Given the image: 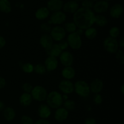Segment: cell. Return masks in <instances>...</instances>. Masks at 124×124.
<instances>
[{"label": "cell", "mask_w": 124, "mask_h": 124, "mask_svg": "<svg viewBox=\"0 0 124 124\" xmlns=\"http://www.w3.org/2000/svg\"><path fill=\"white\" fill-rule=\"evenodd\" d=\"M58 65V60L56 57L48 56L45 60V67L48 71H53L55 70Z\"/></svg>", "instance_id": "7c38bea8"}, {"label": "cell", "mask_w": 124, "mask_h": 124, "mask_svg": "<svg viewBox=\"0 0 124 124\" xmlns=\"http://www.w3.org/2000/svg\"><path fill=\"white\" fill-rule=\"evenodd\" d=\"M116 58L118 60L119 63L123 64L124 63V55L122 50H117L116 52Z\"/></svg>", "instance_id": "e575fe53"}, {"label": "cell", "mask_w": 124, "mask_h": 124, "mask_svg": "<svg viewBox=\"0 0 124 124\" xmlns=\"http://www.w3.org/2000/svg\"><path fill=\"white\" fill-rule=\"evenodd\" d=\"M46 100H47V105L50 108L53 109H57L61 107L64 102L62 96L59 92L56 91H52L48 94H47Z\"/></svg>", "instance_id": "7a4b0ae2"}, {"label": "cell", "mask_w": 124, "mask_h": 124, "mask_svg": "<svg viewBox=\"0 0 124 124\" xmlns=\"http://www.w3.org/2000/svg\"><path fill=\"white\" fill-rule=\"evenodd\" d=\"M79 9V4L75 1H68L63 5V9L64 12L69 13H74Z\"/></svg>", "instance_id": "e0dca14e"}, {"label": "cell", "mask_w": 124, "mask_h": 124, "mask_svg": "<svg viewBox=\"0 0 124 124\" xmlns=\"http://www.w3.org/2000/svg\"><path fill=\"white\" fill-rule=\"evenodd\" d=\"M103 46L107 52L110 53H115L118 50V42L116 38L108 36L106 38L103 43Z\"/></svg>", "instance_id": "5b68a950"}, {"label": "cell", "mask_w": 124, "mask_h": 124, "mask_svg": "<svg viewBox=\"0 0 124 124\" xmlns=\"http://www.w3.org/2000/svg\"><path fill=\"white\" fill-rule=\"evenodd\" d=\"M6 44V41L4 38L0 35V49L3 48Z\"/></svg>", "instance_id": "b9f144b4"}, {"label": "cell", "mask_w": 124, "mask_h": 124, "mask_svg": "<svg viewBox=\"0 0 124 124\" xmlns=\"http://www.w3.org/2000/svg\"><path fill=\"white\" fill-rule=\"evenodd\" d=\"M76 107V104L75 102L71 100H64V108L69 111H73Z\"/></svg>", "instance_id": "f1b7e54d"}, {"label": "cell", "mask_w": 124, "mask_h": 124, "mask_svg": "<svg viewBox=\"0 0 124 124\" xmlns=\"http://www.w3.org/2000/svg\"><path fill=\"white\" fill-rule=\"evenodd\" d=\"M67 43L69 46L73 49L77 50L81 48L82 46V40L80 35L76 32L71 33L67 36Z\"/></svg>", "instance_id": "8992f818"}, {"label": "cell", "mask_w": 124, "mask_h": 124, "mask_svg": "<svg viewBox=\"0 0 124 124\" xmlns=\"http://www.w3.org/2000/svg\"><path fill=\"white\" fill-rule=\"evenodd\" d=\"M30 94L33 99L38 102H43L46 100L48 94L45 88L38 85L33 88Z\"/></svg>", "instance_id": "277c9868"}, {"label": "cell", "mask_w": 124, "mask_h": 124, "mask_svg": "<svg viewBox=\"0 0 124 124\" xmlns=\"http://www.w3.org/2000/svg\"><path fill=\"white\" fill-rule=\"evenodd\" d=\"M59 89L65 94L72 93L74 91V85L69 80H63L59 84Z\"/></svg>", "instance_id": "ba28073f"}, {"label": "cell", "mask_w": 124, "mask_h": 124, "mask_svg": "<svg viewBox=\"0 0 124 124\" xmlns=\"http://www.w3.org/2000/svg\"><path fill=\"white\" fill-rule=\"evenodd\" d=\"M33 71L38 74L42 75L46 72L47 70L45 66L42 64H38L34 66Z\"/></svg>", "instance_id": "f546056e"}, {"label": "cell", "mask_w": 124, "mask_h": 124, "mask_svg": "<svg viewBox=\"0 0 124 124\" xmlns=\"http://www.w3.org/2000/svg\"><path fill=\"white\" fill-rule=\"evenodd\" d=\"M104 1H110V0H104Z\"/></svg>", "instance_id": "816d5d0a"}, {"label": "cell", "mask_w": 124, "mask_h": 124, "mask_svg": "<svg viewBox=\"0 0 124 124\" xmlns=\"http://www.w3.org/2000/svg\"><path fill=\"white\" fill-rule=\"evenodd\" d=\"M95 15L92 9L84 7L78 9L73 15V22L79 29L85 30L94 23Z\"/></svg>", "instance_id": "6da1fadb"}, {"label": "cell", "mask_w": 124, "mask_h": 124, "mask_svg": "<svg viewBox=\"0 0 124 124\" xmlns=\"http://www.w3.org/2000/svg\"><path fill=\"white\" fill-rule=\"evenodd\" d=\"M85 36L89 40H93L95 38L97 35V30L94 27H90L85 29Z\"/></svg>", "instance_id": "4316f807"}, {"label": "cell", "mask_w": 124, "mask_h": 124, "mask_svg": "<svg viewBox=\"0 0 124 124\" xmlns=\"http://www.w3.org/2000/svg\"><path fill=\"white\" fill-rule=\"evenodd\" d=\"M5 108V104L3 102L0 100V111H2Z\"/></svg>", "instance_id": "f6af8a7d"}, {"label": "cell", "mask_w": 124, "mask_h": 124, "mask_svg": "<svg viewBox=\"0 0 124 124\" xmlns=\"http://www.w3.org/2000/svg\"><path fill=\"white\" fill-rule=\"evenodd\" d=\"M6 85V80L4 78L0 77V89H2L5 87Z\"/></svg>", "instance_id": "7bdbcfd3"}, {"label": "cell", "mask_w": 124, "mask_h": 124, "mask_svg": "<svg viewBox=\"0 0 124 124\" xmlns=\"http://www.w3.org/2000/svg\"><path fill=\"white\" fill-rule=\"evenodd\" d=\"M121 91L122 94H124V85H122V86H121Z\"/></svg>", "instance_id": "7dc6e473"}, {"label": "cell", "mask_w": 124, "mask_h": 124, "mask_svg": "<svg viewBox=\"0 0 124 124\" xmlns=\"http://www.w3.org/2000/svg\"><path fill=\"white\" fill-rule=\"evenodd\" d=\"M38 113L41 119H47L50 116L52 111H51L50 108L47 105L41 104L39 106L38 109Z\"/></svg>", "instance_id": "4fadbf2b"}, {"label": "cell", "mask_w": 124, "mask_h": 124, "mask_svg": "<svg viewBox=\"0 0 124 124\" xmlns=\"http://www.w3.org/2000/svg\"><path fill=\"white\" fill-rule=\"evenodd\" d=\"M91 1H99V0H91Z\"/></svg>", "instance_id": "f907efd6"}, {"label": "cell", "mask_w": 124, "mask_h": 124, "mask_svg": "<svg viewBox=\"0 0 124 124\" xmlns=\"http://www.w3.org/2000/svg\"><path fill=\"white\" fill-rule=\"evenodd\" d=\"M63 5L61 0H49L47 2V9L52 12H58L61 10Z\"/></svg>", "instance_id": "2e32d148"}, {"label": "cell", "mask_w": 124, "mask_h": 124, "mask_svg": "<svg viewBox=\"0 0 124 124\" xmlns=\"http://www.w3.org/2000/svg\"><path fill=\"white\" fill-rule=\"evenodd\" d=\"M34 66L32 64L29 63H25L22 66V69H23V71L27 74H30V73L32 72L33 71Z\"/></svg>", "instance_id": "d6a6232c"}, {"label": "cell", "mask_w": 124, "mask_h": 124, "mask_svg": "<svg viewBox=\"0 0 124 124\" xmlns=\"http://www.w3.org/2000/svg\"><path fill=\"white\" fill-rule=\"evenodd\" d=\"M21 124H34L33 120L31 117L27 115H24L21 117Z\"/></svg>", "instance_id": "1f68e13d"}, {"label": "cell", "mask_w": 124, "mask_h": 124, "mask_svg": "<svg viewBox=\"0 0 124 124\" xmlns=\"http://www.w3.org/2000/svg\"><path fill=\"white\" fill-rule=\"evenodd\" d=\"M93 102L95 103L96 105H101L103 101L102 97L99 94H95L93 98Z\"/></svg>", "instance_id": "74e56055"}, {"label": "cell", "mask_w": 124, "mask_h": 124, "mask_svg": "<svg viewBox=\"0 0 124 124\" xmlns=\"http://www.w3.org/2000/svg\"><path fill=\"white\" fill-rule=\"evenodd\" d=\"M109 4L107 1H105L104 0L102 1H97L95 4H93V10L98 13H102L107 12L108 9Z\"/></svg>", "instance_id": "8fae6325"}, {"label": "cell", "mask_w": 124, "mask_h": 124, "mask_svg": "<svg viewBox=\"0 0 124 124\" xmlns=\"http://www.w3.org/2000/svg\"><path fill=\"white\" fill-rule=\"evenodd\" d=\"M93 2L91 0H84L82 2V7L85 9H91L93 7Z\"/></svg>", "instance_id": "8d00e7d4"}, {"label": "cell", "mask_w": 124, "mask_h": 124, "mask_svg": "<svg viewBox=\"0 0 124 124\" xmlns=\"http://www.w3.org/2000/svg\"><path fill=\"white\" fill-rule=\"evenodd\" d=\"M82 1V0H76L75 1H76V2H77V1Z\"/></svg>", "instance_id": "c3c4849f"}, {"label": "cell", "mask_w": 124, "mask_h": 124, "mask_svg": "<svg viewBox=\"0 0 124 124\" xmlns=\"http://www.w3.org/2000/svg\"><path fill=\"white\" fill-rule=\"evenodd\" d=\"M104 88V83L101 79H96L92 81L90 86V91L94 94H99Z\"/></svg>", "instance_id": "5bb4252c"}, {"label": "cell", "mask_w": 124, "mask_h": 124, "mask_svg": "<svg viewBox=\"0 0 124 124\" xmlns=\"http://www.w3.org/2000/svg\"><path fill=\"white\" fill-rule=\"evenodd\" d=\"M65 20H66V15L63 12L58 11L52 13L49 22H50V24L53 23L54 24L59 25L64 23Z\"/></svg>", "instance_id": "9c48e42d"}, {"label": "cell", "mask_w": 124, "mask_h": 124, "mask_svg": "<svg viewBox=\"0 0 124 124\" xmlns=\"http://www.w3.org/2000/svg\"><path fill=\"white\" fill-rule=\"evenodd\" d=\"M58 45H59V47L61 49L62 51H64V50H65L66 49H67L68 46H69L67 41H65V40H63L59 41V43H58Z\"/></svg>", "instance_id": "f35d334b"}, {"label": "cell", "mask_w": 124, "mask_h": 124, "mask_svg": "<svg viewBox=\"0 0 124 124\" xmlns=\"http://www.w3.org/2000/svg\"><path fill=\"white\" fill-rule=\"evenodd\" d=\"M69 116V111L64 108L59 107L57 108L54 113V119L58 122H63Z\"/></svg>", "instance_id": "9a60e30c"}, {"label": "cell", "mask_w": 124, "mask_h": 124, "mask_svg": "<svg viewBox=\"0 0 124 124\" xmlns=\"http://www.w3.org/2000/svg\"><path fill=\"white\" fill-rule=\"evenodd\" d=\"M64 29L65 32H67L71 34V33L76 32V30H77V27H76V24L74 23V22H67L64 24Z\"/></svg>", "instance_id": "83f0119b"}, {"label": "cell", "mask_w": 124, "mask_h": 124, "mask_svg": "<svg viewBox=\"0 0 124 124\" xmlns=\"http://www.w3.org/2000/svg\"><path fill=\"white\" fill-rule=\"evenodd\" d=\"M66 32L63 27L61 26H56L52 28L50 32V36L52 39L55 41H60L65 38Z\"/></svg>", "instance_id": "52a82bcc"}, {"label": "cell", "mask_w": 124, "mask_h": 124, "mask_svg": "<svg viewBox=\"0 0 124 124\" xmlns=\"http://www.w3.org/2000/svg\"><path fill=\"white\" fill-rule=\"evenodd\" d=\"M94 23L98 26L104 27L107 24L108 20L105 16L102 15H95Z\"/></svg>", "instance_id": "484cf974"}, {"label": "cell", "mask_w": 124, "mask_h": 124, "mask_svg": "<svg viewBox=\"0 0 124 124\" xmlns=\"http://www.w3.org/2000/svg\"><path fill=\"white\" fill-rule=\"evenodd\" d=\"M118 44L119 45V46H121L122 48H123V47H124V38H121L120 39L119 41Z\"/></svg>", "instance_id": "ee69618b"}, {"label": "cell", "mask_w": 124, "mask_h": 124, "mask_svg": "<svg viewBox=\"0 0 124 124\" xmlns=\"http://www.w3.org/2000/svg\"><path fill=\"white\" fill-rule=\"evenodd\" d=\"M83 30H82V29H78V30H76V32L79 35H80V36H81V35H82V34H83V33H84Z\"/></svg>", "instance_id": "bcb514c9"}, {"label": "cell", "mask_w": 124, "mask_h": 124, "mask_svg": "<svg viewBox=\"0 0 124 124\" xmlns=\"http://www.w3.org/2000/svg\"><path fill=\"white\" fill-rule=\"evenodd\" d=\"M76 72L75 69L70 66H66L63 69L62 71V75L63 77L66 80H70L75 77Z\"/></svg>", "instance_id": "603a6c76"}, {"label": "cell", "mask_w": 124, "mask_h": 124, "mask_svg": "<svg viewBox=\"0 0 124 124\" xmlns=\"http://www.w3.org/2000/svg\"><path fill=\"white\" fill-rule=\"evenodd\" d=\"M12 10V6L8 0H0V11L8 13Z\"/></svg>", "instance_id": "d4e9b609"}, {"label": "cell", "mask_w": 124, "mask_h": 124, "mask_svg": "<svg viewBox=\"0 0 124 124\" xmlns=\"http://www.w3.org/2000/svg\"><path fill=\"white\" fill-rule=\"evenodd\" d=\"M39 43L42 47L47 49L53 44V39L48 34H44L40 38Z\"/></svg>", "instance_id": "ffe728a7"}, {"label": "cell", "mask_w": 124, "mask_h": 124, "mask_svg": "<svg viewBox=\"0 0 124 124\" xmlns=\"http://www.w3.org/2000/svg\"><path fill=\"white\" fill-rule=\"evenodd\" d=\"M33 86L29 83H25L22 86V88H23V91L24 92H27V93H31V91L33 89Z\"/></svg>", "instance_id": "d590c367"}, {"label": "cell", "mask_w": 124, "mask_h": 124, "mask_svg": "<svg viewBox=\"0 0 124 124\" xmlns=\"http://www.w3.org/2000/svg\"></svg>", "instance_id": "f5cc1de1"}, {"label": "cell", "mask_w": 124, "mask_h": 124, "mask_svg": "<svg viewBox=\"0 0 124 124\" xmlns=\"http://www.w3.org/2000/svg\"><path fill=\"white\" fill-rule=\"evenodd\" d=\"M84 124H96V120L93 117H88L85 120Z\"/></svg>", "instance_id": "ab89813d"}, {"label": "cell", "mask_w": 124, "mask_h": 124, "mask_svg": "<svg viewBox=\"0 0 124 124\" xmlns=\"http://www.w3.org/2000/svg\"><path fill=\"white\" fill-rule=\"evenodd\" d=\"M50 10L47 7H42L38 9L35 12V17L39 20H43L47 18L49 15Z\"/></svg>", "instance_id": "cb8c5ba5"}, {"label": "cell", "mask_w": 124, "mask_h": 124, "mask_svg": "<svg viewBox=\"0 0 124 124\" xmlns=\"http://www.w3.org/2000/svg\"><path fill=\"white\" fill-rule=\"evenodd\" d=\"M33 100L31 94L30 93L24 92L19 97V103L21 105L24 107H27L30 105Z\"/></svg>", "instance_id": "44dd1931"}, {"label": "cell", "mask_w": 124, "mask_h": 124, "mask_svg": "<svg viewBox=\"0 0 124 124\" xmlns=\"http://www.w3.org/2000/svg\"><path fill=\"white\" fill-rule=\"evenodd\" d=\"M15 111L13 108L10 106L5 107L3 110V117L7 121H12L15 119Z\"/></svg>", "instance_id": "7402d4cb"}, {"label": "cell", "mask_w": 124, "mask_h": 124, "mask_svg": "<svg viewBox=\"0 0 124 124\" xmlns=\"http://www.w3.org/2000/svg\"><path fill=\"white\" fill-rule=\"evenodd\" d=\"M74 91L82 97H88L90 93V86L84 80H78L74 85Z\"/></svg>", "instance_id": "3957f363"}, {"label": "cell", "mask_w": 124, "mask_h": 124, "mask_svg": "<svg viewBox=\"0 0 124 124\" xmlns=\"http://www.w3.org/2000/svg\"><path fill=\"white\" fill-rule=\"evenodd\" d=\"M40 30L44 33L45 34H47L48 33L50 32L51 30H52V27L50 23H43L40 26Z\"/></svg>", "instance_id": "836d02e7"}, {"label": "cell", "mask_w": 124, "mask_h": 124, "mask_svg": "<svg viewBox=\"0 0 124 124\" xmlns=\"http://www.w3.org/2000/svg\"><path fill=\"white\" fill-rule=\"evenodd\" d=\"M62 51L59 47L58 44H53L49 48L46 49V53L48 56L56 57H59Z\"/></svg>", "instance_id": "d6986e66"}, {"label": "cell", "mask_w": 124, "mask_h": 124, "mask_svg": "<svg viewBox=\"0 0 124 124\" xmlns=\"http://www.w3.org/2000/svg\"><path fill=\"white\" fill-rule=\"evenodd\" d=\"M124 124L123 123H117V124Z\"/></svg>", "instance_id": "681fc988"}, {"label": "cell", "mask_w": 124, "mask_h": 124, "mask_svg": "<svg viewBox=\"0 0 124 124\" xmlns=\"http://www.w3.org/2000/svg\"><path fill=\"white\" fill-rule=\"evenodd\" d=\"M34 124H50L49 121L47 120V119H40L39 120H36L35 122H34Z\"/></svg>", "instance_id": "60d3db41"}, {"label": "cell", "mask_w": 124, "mask_h": 124, "mask_svg": "<svg viewBox=\"0 0 124 124\" xmlns=\"http://www.w3.org/2000/svg\"><path fill=\"white\" fill-rule=\"evenodd\" d=\"M59 59L61 62L64 66H70L73 63V56L69 51H64L62 52L59 55Z\"/></svg>", "instance_id": "30bf717a"}, {"label": "cell", "mask_w": 124, "mask_h": 124, "mask_svg": "<svg viewBox=\"0 0 124 124\" xmlns=\"http://www.w3.org/2000/svg\"><path fill=\"white\" fill-rule=\"evenodd\" d=\"M124 12V8L120 4H116L111 7L110 10V15L113 18H118L122 15Z\"/></svg>", "instance_id": "ac0fdd59"}, {"label": "cell", "mask_w": 124, "mask_h": 124, "mask_svg": "<svg viewBox=\"0 0 124 124\" xmlns=\"http://www.w3.org/2000/svg\"><path fill=\"white\" fill-rule=\"evenodd\" d=\"M109 34L110 36L114 38H116L119 36L120 34V30L119 28L117 26H113L110 29L109 31Z\"/></svg>", "instance_id": "4dcf8cb0"}]
</instances>
